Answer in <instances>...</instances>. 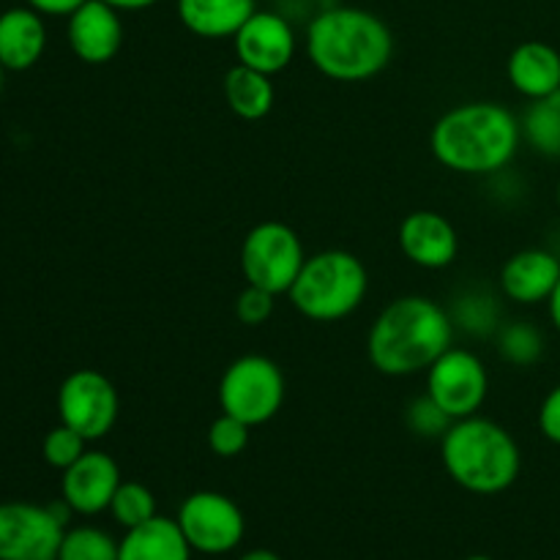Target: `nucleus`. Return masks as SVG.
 <instances>
[{"label": "nucleus", "mask_w": 560, "mask_h": 560, "mask_svg": "<svg viewBox=\"0 0 560 560\" xmlns=\"http://www.w3.org/2000/svg\"><path fill=\"white\" fill-rule=\"evenodd\" d=\"M454 320L427 295L392 301L366 334V355L381 375L408 377L427 372L454 345Z\"/></svg>", "instance_id": "1"}, {"label": "nucleus", "mask_w": 560, "mask_h": 560, "mask_svg": "<svg viewBox=\"0 0 560 560\" xmlns=\"http://www.w3.org/2000/svg\"><path fill=\"white\" fill-rule=\"evenodd\" d=\"M523 129L498 102H465L443 113L430 135L432 156L459 175H495L520 151Z\"/></svg>", "instance_id": "2"}, {"label": "nucleus", "mask_w": 560, "mask_h": 560, "mask_svg": "<svg viewBox=\"0 0 560 560\" xmlns=\"http://www.w3.org/2000/svg\"><path fill=\"white\" fill-rule=\"evenodd\" d=\"M306 55L328 80L366 82L392 63V27L366 9L334 5L306 27Z\"/></svg>", "instance_id": "3"}, {"label": "nucleus", "mask_w": 560, "mask_h": 560, "mask_svg": "<svg viewBox=\"0 0 560 560\" xmlns=\"http://www.w3.org/2000/svg\"><path fill=\"white\" fill-rule=\"evenodd\" d=\"M441 457L454 485L474 495H501L523 470V454L512 432L481 416L448 427L441 438Z\"/></svg>", "instance_id": "4"}, {"label": "nucleus", "mask_w": 560, "mask_h": 560, "mask_svg": "<svg viewBox=\"0 0 560 560\" xmlns=\"http://www.w3.org/2000/svg\"><path fill=\"white\" fill-rule=\"evenodd\" d=\"M366 290L370 273L364 262L353 252L326 249L306 257L288 299L306 320L337 323L364 304Z\"/></svg>", "instance_id": "5"}, {"label": "nucleus", "mask_w": 560, "mask_h": 560, "mask_svg": "<svg viewBox=\"0 0 560 560\" xmlns=\"http://www.w3.org/2000/svg\"><path fill=\"white\" fill-rule=\"evenodd\" d=\"M219 405L244 424H268L284 405V375L277 361L257 353L235 359L219 381Z\"/></svg>", "instance_id": "6"}, {"label": "nucleus", "mask_w": 560, "mask_h": 560, "mask_svg": "<svg viewBox=\"0 0 560 560\" xmlns=\"http://www.w3.org/2000/svg\"><path fill=\"white\" fill-rule=\"evenodd\" d=\"M241 271L246 284L288 295L306 262L299 233L284 222H260L246 233L241 244Z\"/></svg>", "instance_id": "7"}, {"label": "nucleus", "mask_w": 560, "mask_h": 560, "mask_svg": "<svg viewBox=\"0 0 560 560\" xmlns=\"http://www.w3.org/2000/svg\"><path fill=\"white\" fill-rule=\"evenodd\" d=\"M69 506L60 503L38 506L27 501L0 503V560H58Z\"/></svg>", "instance_id": "8"}, {"label": "nucleus", "mask_w": 560, "mask_h": 560, "mask_svg": "<svg viewBox=\"0 0 560 560\" xmlns=\"http://www.w3.org/2000/svg\"><path fill=\"white\" fill-rule=\"evenodd\" d=\"M120 399L104 372L74 370L58 388V416L66 427L80 432L88 443L102 441L118 421Z\"/></svg>", "instance_id": "9"}, {"label": "nucleus", "mask_w": 560, "mask_h": 560, "mask_svg": "<svg viewBox=\"0 0 560 560\" xmlns=\"http://www.w3.org/2000/svg\"><path fill=\"white\" fill-rule=\"evenodd\" d=\"M178 525L186 541L202 556H224L244 541L246 520L233 498L213 490L191 492L178 509Z\"/></svg>", "instance_id": "10"}, {"label": "nucleus", "mask_w": 560, "mask_h": 560, "mask_svg": "<svg viewBox=\"0 0 560 560\" xmlns=\"http://www.w3.org/2000/svg\"><path fill=\"white\" fill-rule=\"evenodd\" d=\"M427 394L454 421L479 416L481 405L487 402V394H490V375H487L485 361L474 350L452 345L427 370Z\"/></svg>", "instance_id": "11"}, {"label": "nucleus", "mask_w": 560, "mask_h": 560, "mask_svg": "<svg viewBox=\"0 0 560 560\" xmlns=\"http://www.w3.org/2000/svg\"><path fill=\"white\" fill-rule=\"evenodd\" d=\"M238 63L273 77L295 58V31L277 11H255L233 36Z\"/></svg>", "instance_id": "12"}, {"label": "nucleus", "mask_w": 560, "mask_h": 560, "mask_svg": "<svg viewBox=\"0 0 560 560\" xmlns=\"http://www.w3.org/2000/svg\"><path fill=\"white\" fill-rule=\"evenodd\" d=\"M120 468L107 452L88 448L71 468L63 470L60 479V498L66 506L82 517L109 512L115 492L120 487Z\"/></svg>", "instance_id": "13"}, {"label": "nucleus", "mask_w": 560, "mask_h": 560, "mask_svg": "<svg viewBox=\"0 0 560 560\" xmlns=\"http://www.w3.org/2000/svg\"><path fill=\"white\" fill-rule=\"evenodd\" d=\"M66 38L77 60L85 66H104L124 47V20L120 11L104 0H85L71 16H66Z\"/></svg>", "instance_id": "14"}, {"label": "nucleus", "mask_w": 560, "mask_h": 560, "mask_svg": "<svg viewBox=\"0 0 560 560\" xmlns=\"http://www.w3.org/2000/svg\"><path fill=\"white\" fill-rule=\"evenodd\" d=\"M399 249L413 266L441 271L457 260V228L443 213L413 211L399 224Z\"/></svg>", "instance_id": "15"}, {"label": "nucleus", "mask_w": 560, "mask_h": 560, "mask_svg": "<svg viewBox=\"0 0 560 560\" xmlns=\"http://www.w3.org/2000/svg\"><path fill=\"white\" fill-rule=\"evenodd\" d=\"M560 279V260L547 249L514 252L501 268V290L520 306L545 304Z\"/></svg>", "instance_id": "16"}, {"label": "nucleus", "mask_w": 560, "mask_h": 560, "mask_svg": "<svg viewBox=\"0 0 560 560\" xmlns=\"http://www.w3.org/2000/svg\"><path fill=\"white\" fill-rule=\"evenodd\" d=\"M47 22L31 5H14L0 14V66L5 71H27L44 58Z\"/></svg>", "instance_id": "17"}, {"label": "nucleus", "mask_w": 560, "mask_h": 560, "mask_svg": "<svg viewBox=\"0 0 560 560\" xmlns=\"http://www.w3.org/2000/svg\"><path fill=\"white\" fill-rule=\"evenodd\" d=\"M509 82L528 102L560 91V52L545 42H523L514 47L506 63Z\"/></svg>", "instance_id": "18"}, {"label": "nucleus", "mask_w": 560, "mask_h": 560, "mask_svg": "<svg viewBox=\"0 0 560 560\" xmlns=\"http://www.w3.org/2000/svg\"><path fill=\"white\" fill-rule=\"evenodd\" d=\"M191 552L178 520L162 514L129 528L118 541V560H191Z\"/></svg>", "instance_id": "19"}, {"label": "nucleus", "mask_w": 560, "mask_h": 560, "mask_svg": "<svg viewBox=\"0 0 560 560\" xmlns=\"http://www.w3.org/2000/svg\"><path fill=\"white\" fill-rule=\"evenodd\" d=\"M180 25L197 38H233L257 11L255 0H178Z\"/></svg>", "instance_id": "20"}, {"label": "nucleus", "mask_w": 560, "mask_h": 560, "mask_svg": "<svg viewBox=\"0 0 560 560\" xmlns=\"http://www.w3.org/2000/svg\"><path fill=\"white\" fill-rule=\"evenodd\" d=\"M273 98H277L273 82L262 71L235 63L224 74V102L238 118L262 120L273 109Z\"/></svg>", "instance_id": "21"}, {"label": "nucleus", "mask_w": 560, "mask_h": 560, "mask_svg": "<svg viewBox=\"0 0 560 560\" xmlns=\"http://www.w3.org/2000/svg\"><path fill=\"white\" fill-rule=\"evenodd\" d=\"M523 140L547 159H560V91L528 104L523 120Z\"/></svg>", "instance_id": "22"}, {"label": "nucleus", "mask_w": 560, "mask_h": 560, "mask_svg": "<svg viewBox=\"0 0 560 560\" xmlns=\"http://www.w3.org/2000/svg\"><path fill=\"white\" fill-rule=\"evenodd\" d=\"M545 337L525 320L506 323L498 328V355L512 366H534L545 355Z\"/></svg>", "instance_id": "23"}, {"label": "nucleus", "mask_w": 560, "mask_h": 560, "mask_svg": "<svg viewBox=\"0 0 560 560\" xmlns=\"http://www.w3.org/2000/svg\"><path fill=\"white\" fill-rule=\"evenodd\" d=\"M448 315H452L454 328H463V331L474 334V337L498 334V328H501L495 295L485 293V290H470V293L459 295Z\"/></svg>", "instance_id": "24"}, {"label": "nucleus", "mask_w": 560, "mask_h": 560, "mask_svg": "<svg viewBox=\"0 0 560 560\" xmlns=\"http://www.w3.org/2000/svg\"><path fill=\"white\" fill-rule=\"evenodd\" d=\"M58 560H118V541L102 528H69L60 541Z\"/></svg>", "instance_id": "25"}, {"label": "nucleus", "mask_w": 560, "mask_h": 560, "mask_svg": "<svg viewBox=\"0 0 560 560\" xmlns=\"http://www.w3.org/2000/svg\"><path fill=\"white\" fill-rule=\"evenodd\" d=\"M109 514L126 530L137 528V525L156 517V498L140 481H120L118 492H115L113 503H109Z\"/></svg>", "instance_id": "26"}, {"label": "nucleus", "mask_w": 560, "mask_h": 560, "mask_svg": "<svg viewBox=\"0 0 560 560\" xmlns=\"http://www.w3.org/2000/svg\"><path fill=\"white\" fill-rule=\"evenodd\" d=\"M85 452H88L85 438H82L77 430H71V427H66L63 421H60L58 427H52L42 441L44 463H47L49 468L60 470V474H63L66 468H71V465H74Z\"/></svg>", "instance_id": "27"}, {"label": "nucleus", "mask_w": 560, "mask_h": 560, "mask_svg": "<svg viewBox=\"0 0 560 560\" xmlns=\"http://www.w3.org/2000/svg\"><path fill=\"white\" fill-rule=\"evenodd\" d=\"M249 430L252 427L238 421L235 416L222 413L219 419L211 421V427H208V448L222 459L238 457V454H244L246 446H249Z\"/></svg>", "instance_id": "28"}, {"label": "nucleus", "mask_w": 560, "mask_h": 560, "mask_svg": "<svg viewBox=\"0 0 560 560\" xmlns=\"http://www.w3.org/2000/svg\"><path fill=\"white\" fill-rule=\"evenodd\" d=\"M405 424H408V430L419 438H443L448 432V427L454 424V419L430 397V394H424V397L413 399V402L405 408Z\"/></svg>", "instance_id": "29"}, {"label": "nucleus", "mask_w": 560, "mask_h": 560, "mask_svg": "<svg viewBox=\"0 0 560 560\" xmlns=\"http://www.w3.org/2000/svg\"><path fill=\"white\" fill-rule=\"evenodd\" d=\"M273 304H277V295L262 288H255V284H246L238 293V299H235V315H238L244 326L255 328L271 320Z\"/></svg>", "instance_id": "30"}, {"label": "nucleus", "mask_w": 560, "mask_h": 560, "mask_svg": "<svg viewBox=\"0 0 560 560\" xmlns=\"http://www.w3.org/2000/svg\"><path fill=\"white\" fill-rule=\"evenodd\" d=\"M539 430L550 443L560 446V386L552 388L539 408Z\"/></svg>", "instance_id": "31"}, {"label": "nucleus", "mask_w": 560, "mask_h": 560, "mask_svg": "<svg viewBox=\"0 0 560 560\" xmlns=\"http://www.w3.org/2000/svg\"><path fill=\"white\" fill-rule=\"evenodd\" d=\"M85 0H25L33 11L42 16H71Z\"/></svg>", "instance_id": "32"}, {"label": "nucleus", "mask_w": 560, "mask_h": 560, "mask_svg": "<svg viewBox=\"0 0 560 560\" xmlns=\"http://www.w3.org/2000/svg\"><path fill=\"white\" fill-rule=\"evenodd\" d=\"M107 5H113V9L118 11H145L151 9V5H156L159 0H104Z\"/></svg>", "instance_id": "33"}, {"label": "nucleus", "mask_w": 560, "mask_h": 560, "mask_svg": "<svg viewBox=\"0 0 560 560\" xmlns=\"http://www.w3.org/2000/svg\"><path fill=\"white\" fill-rule=\"evenodd\" d=\"M547 312H550L552 326H556V331L560 334V279H558L556 290H552V295L547 299Z\"/></svg>", "instance_id": "34"}, {"label": "nucleus", "mask_w": 560, "mask_h": 560, "mask_svg": "<svg viewBox=\"0 0 560 560\" xmlns=\"http://www.w3.org/2000/svg\"><path fill=\"white\" fill-rule=\"evenodd\" d=\"M238 560H282V558L271 550H252V552H246V556H241Z\"/></svg>", "instance_id": "35"}, {"label": "nucleus", "mask_w": 560, "mask_h": 560, "mask_svg": "<svg viewBox=\"0 0 560 560\" xmlns=\"http://www.w3.org/2000/svg\"><path fill=\"white\" fill-rule=\"evenodd\" d=\"M3 85H5V69L0 66V93H3Z\"/></svg>", "instance_id": "36"}, {"label": "nucleus", "mask_w": 560, "mask_h": 560, "mask_svg": "<svg viewBox=\"0 0 560 560\" xmlns=\"http://www.w3.org/2000/svg\"><path fill=\"white\" fill-rule=\"evenodd\" d=\"M465 560H492L490 556H470V558H465Z\"/></svg>", "instance_id": "37"}, {"label": "nucleus", "mask_w": 560, "mask_h": 560, "mask_svg": "<svg viewBox=\"0 0 560 560\" xmlns=\"http://www.w3.org/2000/svg\"><path fill=\"white\" fill-rule=\"evenodd\" d=\"M556 200H558V208H560V178H558V189H556Z\"/></svg>", "instance_id": "38"}]
</instances>
